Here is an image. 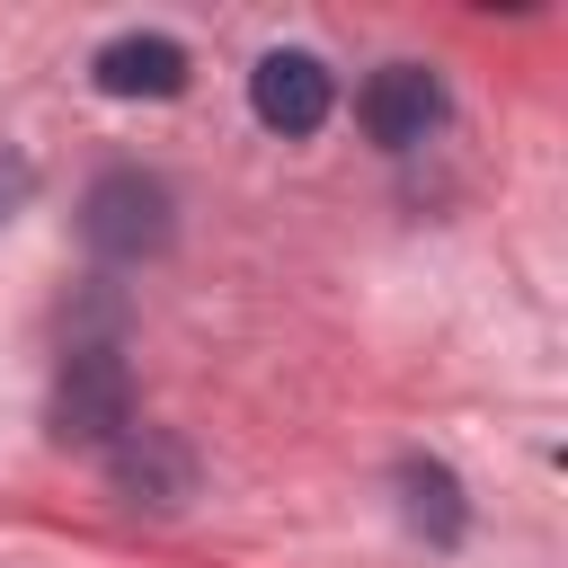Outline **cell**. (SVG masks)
Instances as JSON below:
<instances>
[{
    "label": "cell",
    "mask_w": 568,
    "mask_h": 568,
    "mask_svg": "<svg viewBox=\"0 0 568 568\" xmlns=\"http://www.w3.org/2000/svg\"><path fill=\"white\" fill-rule=\"evenodd\" d=\"M399 506H408V524L426 532V541H462V488H453V470L444 462H399Z\"/></svg>",
    "instance_id": "52a82bcc"
},
{
    "label": "cell",
    "mask_w": 568,
    "mask_h": 568,
    "mask_svg": "<svg viewBox=\"0 0 568 568\" xmlns=\"http://www.w3.org/2000/svg\"><path fill=\"white\" fill-rule=\"evenodd\" d=\"M80 231H89L98 257L133 266V257L169 248V186H160L151 169H106V178L89 186V204H80Z\"/></svg>",
    "instance_id": "6da1fadb"
},
{
    "label": "cell",
    "mask_w": 568,
    "mask_h": 568,
    "mask_svg": "<svg viewBox=\"0 0 568 568\" xmlns=\"http://www.w3.org/2000/svg\"><path fill=\"white\" fill-rule=\"evenodd\" d=\"M248 106H257V124H266V133L302 142V133H320V124H328L337 80H328V62H320V53L275 44V53H257V71H248Z\"/></svg>",
    "instance_id": "3957f363"
},
{
    "label": "cell",
    "mask_w": 568,
    "mask_h": 568,
    "mask_svg": "<svg viewBox=\"0 0 568 568\" xmlns=\"http://www.w3.org/2000/svg\"><path fill=\"white\" fill-rule=\"evenodd\" d=\"M444 71H426V62H382L373 80H364V98H355V115H364V133L382 142V151H417L435 124H444Z\"/></svg>",
    "instance_id": "277c9868"
},
{
    "label": "cell",
    "mask_w": 568,
    "mask_h": 568,
    "mask_svg": "<svg viewBox=\"0 0 568 568\" xmlns=\"http://www.w3.org/2000/svg\"><path fill=\"white\" fill-rule=\"evenodd\" d=\"M27 204V160H0V222Z\"/></svg>",
    "instance_id": "ba28073f"
},
{
    "label": "cell",
    "mask_w": 568,
    "mask_h": 568,
    "mask_svg": "<svg viewBox=\"0 0 568 568\" xmlns=\"http://www.w3.org/2000/svg\"><path fill=\"white\" fill-rule=\"evenodd\" d=\"M133 426V373L115 346H71L53 382V435L62 444H115Z\"/></svg>",
    "instance_id": "7a4b0ae2"
},
{
    "label": "cell",
    "mask_w": 568,
    "mask_h": 568,
    "mask_svg": "<svg viewBox=\"0 0 568 568\" xmlns=\"http://www.w3.org/2000/svg\"><path fill=\"white\" fill-rule=\"evenodd\" d=\"M106 462H115V488H124L133 506H186V497H195V453H186L169 426H124V435L106 444Z\"/></svg>",
    "instance_id": "5b68a950"
},
{
    "label": "cell",
    "mask_w": 568,
    "mask_h": 568,
    "mask_svg": "<svg viewBox=\"0 0 568 568\" xmlns=\"http://www.w3.org/2000/svg\"><path fill=\"white\" fill-rule=\"evenodd\" d=\"M186 44L178 36H106L98 53H89V80L106 89V98H178L186 89Z\"/></svg>",
    "instance_id": "8992f818"
}]
</instances>
